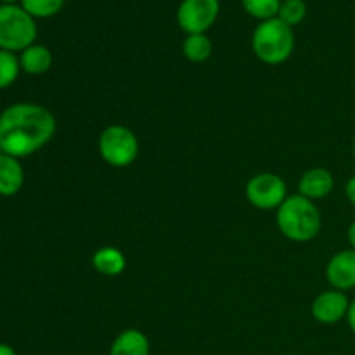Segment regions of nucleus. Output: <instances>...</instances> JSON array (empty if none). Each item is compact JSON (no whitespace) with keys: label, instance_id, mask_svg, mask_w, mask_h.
Listing matches in <instances>:
<instances>
[{"label":"nucleus","instance_id":"6e6552de","mask_svg":"<svg viewBox=\"0 0 355 355\" xmlns=\"http://www.w3.org/2000/svg\"><path fill=\"white\" fill-rule=\"evenodd\" d=\"M349 307L350 300L345 295V291L326 290L312 300L311 314L321 324L331 326L347 318Z\"/></svg>","mask_w":355,"mask_h":355},{"label":"nucleus","instance_id":"f8f14e48","mask_svg":"<svg viewBox=\"0 0 355 355\" xmlns=\"http://www.w3.org/2000/svg\"><path fill=\"white\" fill-rule=\"evenodd\" d=\"M24 184V170L14 156H0V196H14Z\"/></svg>","mask_w":355,"mask_h":355},{"label":"nucleus","instance_id":"6ab92c4d","mask_svg":"<svg viewBox=\"0 0 355 355\" xmlns=\"http://www.w3.org/2000/svg\"><path fill=\"white\" fill-rule=\"evenodd\" d=\"M305 16H307V6L304 0H283L281 2L277 17L288 26H297L305 19Z\"/></svg>","mask_w":355,"mask_h":355},{"label":"nucleus","instance_id":"393cba45","mask_svg":"<svg viewBox=\"0 0 355 355\" xmlns=\"http://www.w3.org/2000/svg\"><path fill=\"white\" fill-rule=\"evenodd\" d=\"M3 155V153H2V148H0V156H2Z\"/></svg>","mask_w":355,"mask_h":355},{"label":"nucleus","instance_id":"39448f33","mask_svg":"<svg viewBox=\"0 0 355 355\" xmlns=\"http://www.w3.org/2000/svg\"><path fill=\"white\" fill-rule=\"evenodd\" d=\"M97 149L107 165L113 168H125L137 159L139 139L132 128L114 123L101 132Z\"/></svg>","mask_w":355,"mask_h":355},{"label":"nucleus","instance_id":"aec40b11","mask_svg":"<svg viewBox=\"0 0 355 355\" xmlns=\"http://www.w3.org/2000/svg\"><path fill=\"white\" fill-rule=\"evenodd\" d=\"M345 196H347V200H349L350 203H352L355 207V175H352L349 180H347Z\"/></svg>","mask_w":355,"mask_h":355},{"label":"nucleus","instance_id":"f257e3e1","mask_svg":"<svg viewBox=\"0 0 355 355\" xmlns=\"http://www.w3.org/2000/svg\"><path fill=\"white\" fill-rule=\"evenodd\" d=\"M55 134V118L47 107L17 103L0 113V148L21 159L40 151Z\"/></svg>","mask_w":355,"mask_h":355},{"label":"nucleus","instance_id":"0eeeda50","mask_svg":"<svg viewBox=\"0 0 355 355\" xmlns=\"http://www.w3.org/2000/svg\"><path fill=\"white\" fill-rule=\"evenodd\" d=\"M220 12L218 0H182L177 9V23L187 35L207 33Z\"/></svg>","mask_w":355,"mask_h":355},{"label":"nucleus","instance_id":"4be33fe9","mask_svg":"<svg viewBox=\"0 0 355 355\" xmlns=\"http://www.w3.org/2000/svg\"><path fill=\"white\" fill-rule=\"evenodd\" d=\"M347 238H349V243L350 246H352V250H355V222L350 224L349 232H347Z\"/></svg>","mask_w":355,"mask_h":355},{"label":"nucleus","instance_id":"2eb2a0df","mask_svg":"<svg viewBox=\"0 0 355 355\" xmlns=\"http://www.w3.org/2000/svg\"><path fill=\"white\" fill-rule=\"evenodd\" d=\"M214 45L205 33L187 35L182 44L184 58L191 62H205L211 55Z\"/></svg>","mask_w":355,"mask_h":355},{"label":"nucleus","instance_id":"1a4fd4ad","mask_svg":"<svg viewBox=\"0 0 355 355\" xmlns=\"http://www.w3.org/2000/svg\"><path fill=\"white\" fill-rule=\"evenodd\" d=\"M326 281L333 290L349 291L355 288V250H342L326 263Z\"/></svg>","mask_w":355,"mask_h":355},{"label":"nucleus","instance_id":"dca6fc26","mask_svg":"<svg viewBox=\"0 0 355 355\" xmlns=\"http://www.w3.org/2000/svg\"><path fill=\"white\" fill-rule=\"evenodd\" d=\"M243 9L255 19L262 21L274 19L279 12L281 0H241Z\"/></svg>","mask_w":355,"mask_h":355},{"label":"nucleus","instance_id":"423d86ee","mask_svg":"<svg viewBox=\"0 0 355 355\" xmlns=\"http://www.w3.org/2000/svg\"><path fill=\"white\" fill-rule=\"evenodd\" d=\"M246 200L257 210H277L288 198V187L283 177L276 173H257L246 184Z\"/></svg>","mask_w":355,"mask_h":355},{"label":"nucleus","instance_id":"9d476101","mask_svg":"<svg viewBox=\"0 0 355 355\" xmlns=\"http://www.w3.org/2000/svg\"><path fill=\"white\" fill-rule=\"evenodd\" d=\"M335 189V177L329 170L311 168L298 179V194L307 200H324Z\"/></svg>","mask_w":355,"mask_h":355},{"label":"nucleus","instance_id":"4468645a","mask_svg":"<svg viewBox=\"0 0 355 355\" xmlns=\"http://www.w3.org/2000/svg\"><path fill=\"white\" fill-rule=\"evenodd\" d=\"M52 62H54L52 52L45 45H30L19 55L21 71H24L26 75H44V73H47L51 69Z\"/></svg>","mask_w":355,"mask_h":355},{"label":"nucleus","instance_id":"b1692460","mask_svg":"<svg viewBox=\"0 0 355 355\" xmlns=\"http://www.w3.org/2000/svg\"><path fill=\"white\" fill-rule=\"evenodd\" d=\"M3 3H14V2H17V0H2Z\"/></svg>","mask_w":355,"mask_h":355},{"label":"nucleus","instance_id":"ddd939ff","mask_svg":"<svg viewBox=\"0 0 355 355\" xmlns=\"http://www.w3.org/2000/svg\"><path fill=\"white\" fill-rule=\"evenodd\" d=\"M92 267L106 277H116L127 267V259L123 252H120L114 246H103L92 255Z\"/></svg>","mask_w":355,"mask_h":355},{"label":"nucleus","instance_id":"5701e85b","mask_svg":"<svg viewBox=\"0 0 355 355\" xmlns=\"http://www.w3.org/2000/svg\"><path fill=\"white\" fill-rule=\"evenodd\" d=\"M0 355H17L16 350L7 343H0Z\"/></svg>","mask_w":355,"mask_h":355},{"label":"nucleus","instance_id":"f3484780","mask_svg":"<svg viewBox=\"0 0 355 355\" xmlns=\"http://www.w3.org/2000/svg\"><path fill=\"white\" fill-rule=\"evenodd\" d=\"M21 71L19 58L14 52L0 49V90L7 89L17 80Z\"/></svg>","mask_w":355,"mask_h":355},{"label":"nucleus","instance_id":"f03ea898","mask_svg":"<svg viewBox=\"0 0 355 355\" xmlns=\"http://www.w3.org/2000/svg\"><path fill=\"white\" fill-rule=\"evenodd\" d=\"M276 224L281 234L293 243H309L315 239L321 231V211L314 201L291 194L276 210Z\"/></svg>","mask_w":355,"mask_h":355},{"label":"nucleus","instance_id":"a211bd4d","mask_svg":"<svg viewBox=\"0 0 355 355\" xmlns=\"http://www.w3.org/2000/svg\"><path fill=\"white\" fill-rule=\"evenodd\" d=\"M64 6V0H21V7L33 19H44L58 14Z\"/></svg>","mask_w":355,"mask_h":355},{"label":"nucleus","instance_id":"20e7f679","mask_svg":"<svg viewBox=\"0 0 355 355\" xmlns=\"http://www.w3.org/2000/svg\"><path fill=\"white\" fill-rule=\"evenodd\" d=\"M37 23L21 6H0V49L9 52H23L35 44Z\"/></svg>","mask_w":355,"mask_h":355},{"label":"nucleus","instance_id":"9b49d317","mask_svg":"<svg viewBox=\"0 0 355 355\" xmlns=\"http://www.w3.org/2000/svg\"><path fill=\"white\" fill-rule=\"evenodd\" d=\"M110 355H151V343L139 329H125L111 343Z\"/></svg>","mask_w":355,"mask_h":355},{"label":"nucleus","instance_id":"a878e982","mask_svg":"<svg viewBox=\"0 0 355 355\" xmlns=\"http://www.w3.org/2000/svg\"><path fill=\"white\" fill-rule=\"evenodd\" d=\"M354 155H355V142H354Z\"/></svg>","mask_w":355,"mask_h":355},{"label":"nucleus","instance_id":"7ed1b4c3","mask_svg":"<svg viewBox=\"0 0 355 355\" xmlns=\"http://www.w3.org/2000/svg\"><path fill=\"white\" fill-rule=\"evenodd\" d=\"M252 47L257 58L266 64H283L293 54V30L291 26L284 24L279 17L262 21L253 31Z\"/></svg>","mask_w":355,"mask_h":355},{"label":"nucleus","instance_id":"412c9836","mask_svg":"<svg viewBox=\"0 0 355 355\" xmlns=\"http://www.w3.org/2000/svg\"><path fill=\"white\" fill-rule=\"evenodd\" d=\"M347 322H349L350 329H352V333L355 335V300L350 302V307H349V312H347Z\"/></svg>","mask_w":355,"mask_h":355}]
</instances>
